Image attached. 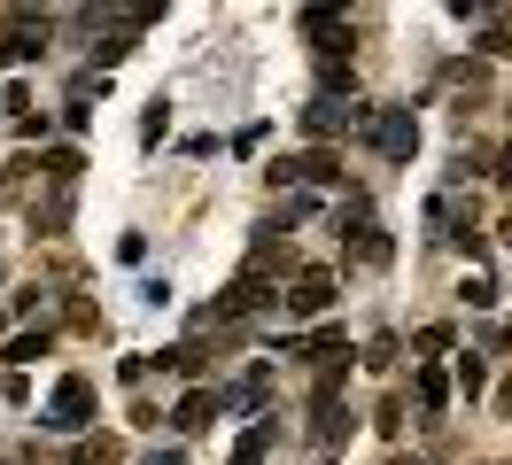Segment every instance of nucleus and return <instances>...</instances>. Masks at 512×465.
<instances>
[{
  "label": "nucleus",
  "instance_id": "obj_24",
  "mask_svg": "<svg viewBox=\"0 0 512 465\" xmlns=\"http://www.w3.org/2000/svg\"><path fill=\"white\" fill-rule=\"evenodd\" d=\"M357 365H365V372H388V365H396V334H373V341H365V357H357Z\"/></svg>",
  "mask_w": 512,
  "mask_h": 465
},
{
  "label": "nucleus",
  "instance_id": "obj_11",
  "mask_svg": "<svg viewBox=\"0 0 512 465\" xmlns=\"http://www.w3.org/2000/svg\"><path fill=\"white\" fill-rule=\"evenodd\" d=\"M412 396H419V411H427V419H443V411H450V372H443V365H419V372H412Z\"/></svg>",
  "mask_w": 512,
  "mask_h": 465
},
{
  "label": "nucleus",
  "instance_id": "obj_15",
  "mask_svg": "<svg viewBox=\"0 0 512 465\" xmlns=\"http://www.w3.org/2000/svg\"><path fill=\"white\" fill-rule=\"evenodd\" d=\"M443 86H450V93H481V86H489V62H474V55L443 62Z\"/></svg>",
  "mask_w": 512,
  "mask_h": 465
},
{
  "label": "nucleus",
  "instance_id": "obj_21",
  "mask_svg": "<svg viewBox=\"0 0 512 465\" xmlns=\"http://www.w3.org/2000/svg\"><path fill=\"white\" fill-rule=\"evenodd\" d=\"M357 225H373V194H365V186L342 194V233H357Z\"/></svg>",
  "mask_w": 512,
  "mask_h": 465
},
{
  "label": "nucleus",
  "instance_id": "obj_6",
  "mask_svg": "<svg viewBox=\"0 0 512 465\" xmlns=\"http://www.w3.org/2000/svg\"><path fill=\"white\" fill-rule=\"evenodd\" d=\"M342 248H350L357 272H388V256H396V241H388L381 217H373V225H357V233H342Z\"/></svg>",
  "mask_w": 512,
  "mask_h": 465
},
{
  "label": "nucleus",
  "instance_id": "obj_14",
  "mask_svg": "<svg viewBox=\"0 0 512 465\" xmlns=\"http://www.w3.org/2000/svg\"><path fill=\"white\" fill-rule=\"evenodd\" d=\"M47 349H55V334H47V326H24V334H8V365L24 372V365H39Z\"/></svg>",
  "mask_w": 512,
  "mask_h": 465
},
{
  "label": "nucleus",
  "instance_id": "obj_27",
  "mask_svg": "<svg viewBox=\"0 0 512 465\" xmlns=\"http://www.w3.org/2000/svg\"><path fill=\"white\" fill-rule=\"evenodd\" d=\"M63 124H70V132H86V124H94V101H70V93H63Z\"/></svg>",
  "mask_w": 512,
  "mask_h": 465
},
{
  "label": "nucleus",
  "instance_id": "obj_22",
  "mask_svg": "<svg viewBox=\"0 0 512 465\" xmlns=\"http://www.w3.org/2000/svg\"><path fill=\"white\" fill-rule=\"evenodd\" d=\"M412 349H419V365H435V357L450 349V326H419V334H412Z\"/></svg>",
  "mask_w": 512,
  "mask_h": 465
},
{
  "label": "nucleus",
  "instance_id": "obj_25",
  "mask_svg": "<svg viewBox=\"0 0 512 465\" xmlns=\"http://www.w3.org/2000/svg\"><path fill=\"white\" fill-rule=\"evenodd\" d=\"M481 55H489V62H512V31L489 24V31H481Z\"/></svg>",
  "mask_w": 512,
  "mask_h": 465
},
{
  "label": "nucleus",
  "instance_id": "obj_2",
  "mask_svg": "<svg viewBox=\"0 0 512 465\" xmlns=\"http://www.w3.org/2000/svg\"><path fill=\"white\" fill-rule=\"evenodd\" d=\"M47 39H55V24H47L39 8H16L8 31H0V62H39V55H47Z\"/></svg>",
  "mask_w": 512,
  "mask_h": 465
},
{
  "label": "nucleus",
  "instance_id": "obj_3",
  "mask_svg": "<svg viewBox=\"0 0 512 465\" xmlns=\"http://www.w3.org/2000/svg\"><path fill=\"white\" fill-rule=\"evenodd\" d=\"M86 419H94V388L70 372V380H55V396H47V427L55 434H86Z\"/></svg>",
  "mask_w": 512,
  "mask_h": 465
},
{
  "label": "nucleus",
  "instance_id": "obj_8",
  "mask_svg": "<svg viewBox=\"0 0 512 465\" xmlns=\"http://www.w3.org/2000/svg\"><path fill=\"white\" fill-rule=\"evenodd\" d=\"M210 419H218V388H187V396L171 403V427L179 434H202Z\"/></svg>",
  "mask_w": 512,
  "mask_h": 465
},
{
  "label": "nucleus",
  "instance_id": "obj_17",
  "mask_svg": "<svg viewBox=\"0 0 512 465\" xmlns=\"http://www.w3.org/2000/svg\"><path fill=\"white\" fill-rule=\"evenodd\" d=\"M458 303H466V310H489V303H497V279H489V272H466V279H458Z\"/></svg>",
  "mask_w": 512,
  "mask_h": 465
},
{
  "label": "nucleus",
  "instance_id": "obj_23",
  "mask_svg": "<svg viewBox=\"0 0 512 465\" xmlns=\"http://www.w3.org/2000/svg\"><path fill=\"white\" fill-rule=\"evenodd\" d=\"M481 388H489V365H481V357H458V396L474 403Z\"/></svg>",
  "mask_w": 512,
  "mask_h": 465
},
{
  "label": "nucleus",
  "instance_id": "obj_9",
  "mask_svg": "<svg viewBox=\"0 0 512 465\" xmlns=\"http://www.w3.org/2000/svg\"><path fill=\"white\" fill-rule=\"evenodd\" d=\"M342 434H350V411H342V396H311V442H319V450H334Z\"/></svg>",
  "mask_w": 512,
  "mask_h": 465
},
{
  "label": "nucleus",
  "instance_id": "obj_7",
  "mask_svg": "<svg viewBox=\"0 0 512 465\" xmlns=\"http://www.w3.org/2000/svg\"><path fill=\"white\" fill-rule=\"evenodd\" d=\"M70 210H78V186H47V194L32 202V233H39V241L70 233Z\"/></svg>",
  "mask_w": 512,
  "mask_h": 465
},
{
  "label": "nucleus",
  "instance_id": "obj_30",
  "mask_svg": "<svg viewBox=\"0 0 512 465\" xmlns=\"http://www.w3.org/2000/svg\"><path fill=\"white\" fill-rule=\"evenodd\" d=\"M497 403H505V411H512V380H505V388H497Z\"/></svg>",
  "mask_w": 512,
  "mask_h": 465
},
{
  "label": "nucleus",
  "instance_id": "obj_29",
  "mask_svg": "<svg viewBox=\"0 0 512 465\" xmlns=\"http://www.w3.org/2000/svg\"><path fill=\"white\" fill-rule=\"evenodd\" d=\"M148 465H179V450H156V458H148Z\"/></svg>",
  "mask_w": 512,
  "mask_h": 465
},
{
  "label": "nucleus",
  "instance_id": "obj_20",
  "mask_svg": "<svg viewBox=\"0 0 512 465\" xmlns=\"http://www.w3.org/2000/svg\"><path fill=\"white\" fill-rule=\"evenodd\" d=\"M474 171H489V148H458L450 155V186H474Z\"/></svg>",
  "mask_w": 512,
  "mask_h": 465
},
{
  "label": "nucleus",
  "instance_id": "obj_16",
  "mask_svg": "<svg viewBox=\"0 0 512 465\" xmlns=\"http://www.w3.org/2000/svg\"><path fill=\"white\" fill-rule=\"evenodd\" d=\"M342 93L357 101V70L350 62H319V101H342Z\"/></svg>",
  "mask_w": 512,
  "mask_h": 465
},
{
  "label": "nucleus",
  "instance_id": "obj_19",
  "mask_svg": "<svg viewBox=\"0 0 512 465\" xmlns=\"http://www.w3.org/2000/svg\"><path fill=\"white\" fill-rule=\"evenodd\" d=\"M163 132H171V101H148V117H140V148H163Z\"/></svg>",
  "mask_w": 512,
  "mask_h": 465
},
{
  "label": "nucleus",
  "instance_id": "obj_4",
  "mask_svg": "<svg viewBox=\"0 0 512 465\" xmlns=\"http://www.w3.org/2000/svg\"><path fill=\"white\" fill-rule=\"evenodd\" d=\"M303 39H311L319 62H342L350 55V16L342 8H303Z\"/></svg>",
  "mask_w": 512,
  "mask_h": 465
},
{
  "label": "nucleus",
  "instance_id": "obj_18",
  "mask_svg": "<svg viewBox=\"0 0 512 465\" xmlns=\"http://www.w3.org/2000/svg\"><path fill=\"white\" fill-rule=\"evenodd\" d=\"M156 365L171 372V380H194V372H202V349H194V341H179V349H163Z\"/></svg>",
  "mask_w": 512,
  "mask_h": 465
},
{
  "label": "nucleus",
  "instance_id": "obj_31",
  "mask_svg": "<svg viewBox=\"0 0 512 465\" xmlns=\"http://www.w3.org/2000/svg\"><path fill=\"white\" fill-rule=\"evenodd\" d=\"M233 465H256V458H233Z\"/></svg>",
  "mask_w": 512,
  "mask_h": 465
},
{
  "label": "nucleus",
  "instance_id": "obj_5",
  "mask_svg": "<svg viewBox=\"0 0 512 465\" xmlns=\"http://www.w3.org/2000/svg\"><path fill=\"white\" fill-rule=\"evenodd\" d=\"M319 310H334V272L326 264H303L288 287V318H319Z\"/></svg>",
  "mask_w": 512,
  "mask_h": 465
},
{
  "label": "nucleus",
  "instance_id": "obj_13",
  "mask_svg": "<svg viewBox=\"0 0 512 465\" xmlns=\"http://www.w3.org/2000/svg\"><path fill=\"white\" fill-rule=\"evenodd\" d=\"M78 171H86V155H78V148H39V179H47V186H78Z\"/></svg>",
  "mask_w": 512,
  "mask_h": 465
},
{
  "label": "nucleus",
  "instance_id": "obj_10",
  "mask_svg": "<svg viewBox=\"0 0 512 465\" xmlns=\"http://www.w3.org/2000/svg\"><path fill=\"white\" fill-rule=\"evenodd\" d=\"M350 124H357V109H342V101H311V109H303V132H311V140H342Z\"/></svg>",
  "mask_w": 512,
  "mask_h": 465
},
{
  "label": "nucleus",
  "instance_id": "obj_12",
  "mask_svg": "<svg viewBox=\"0 0 512 465\" xmlns=\"http://www.w3.org/2000/svg\"><path fill=\"white\" fill-rule=\"evenodd\" d=\"M295 186H342V155H334V148L295 155Z\"/></svg>",
  "mask_w": 512,
  "mask_h": 465
},
{
  "label": "nucleus",
  "instance_id": "obj_28",
  "mask_svg": "<svg viewBox=\"0 0 512 465\" xmlns=\"http://www.w3.org/2000/svg\"><path fill=\"white\" fill-rule=\"evenodd\" d=\"M489 179H497V186L512 194V148H489Z\"/></svg>",
  "mask_w": 512,
  "mask_h": 465
},
{
  "label": "nucleus",
  "instance_id": "obj_1",
  "mask_svg": "<svg viewBox=\"0 0 512 465\" xmlns=\"http://www.w3.org/2000/svg\"><path fill=\"white\" fill-rule=\"evenodd\" d=\"M350 132L381 155V163H412V155H419V117H412V101H404V109H357Z\"/></svg>",
  "mask_w": 512,
  "mask_h": 465
},
{
  "label": "nucleus",
  "instance_id": "obj_26",
  "mask_svg": "<svg viewBox=\"0 0 512 465\" xmlns=\"http://www.w3.org/2000/svg\"><path fill=\"white\" fill-rule=\"evenodd\" d=\"M0 109H16V117H32V86H24V78H8V86H0Z\"/></svg>",
  "mask_w": 512,
  "mask_h": 465
}]
</instances>
